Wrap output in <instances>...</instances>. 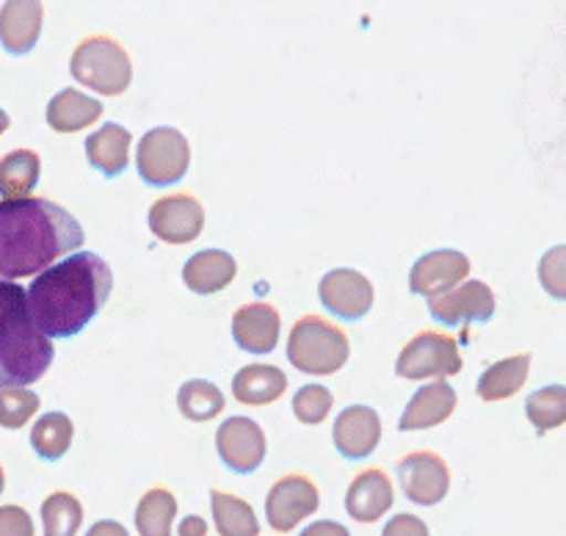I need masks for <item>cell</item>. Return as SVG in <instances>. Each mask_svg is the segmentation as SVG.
Here are the masks:
<instances>
[{
    "label": "cell",
    "instance_id": "obj_1",
    "mask_svg": "<svg viewBox=\"0 0 566 536\" xmlns=\"http://www.w3.org/2000/svg\"><path fill=\"white\" fill-rule=\"evenodd\" d=\"M114 291L108 263L94 252H70L55 260L28 287L33 320L50 340L75 337L97 318Z\"/></svg>",
    "mask_w": 566,
    "mask_h": 536
},
{
    "label": "cell",
    "instance_id": "obj_2",
    "mask_svg": "<svg viewBox=\"0 0 566 536\" xmlns=\"http://www.w3.org/2000/svg\"><path fill=\"white\" fill-rule=\"evenodd\" d=\"M86 232L75 216L50 199L0 202V280L33 276L75 252Z\"/></svg>",
    "mask_w": 566,
    "mask_h": 536
},
{
    "label": "cell",
    "instance_id": "obj_3",
    "mask_svg": "<svg viewBox=\"0 0 566 536\" xmlns=\"http://www.w3.org/2000/svg\"><path fill=\"white\" fill-rule=\"evenodd\" d=\"M55 348L33 320L28 291L0 280V387L33 385L53 365Z\"/></svg>",
    "mask_w": 566,
    "mask_h": 536
},
{
    "label": "cell",
    "instance_id": "obj_4",
    "mask_svg": "<svg viewBox=\"0 0 566 536\" xmlns=\"http://www.w3.org/2000/svg\"><path fill=\"white\" fill-rule=\"evenodd\" d=\"M348 354H352V343L346 332L321 315L298 318L287 337V359L293 368L310 376L335 374L348 362Z\"/></svg>",
    "mask_w": 566,
    "mask_h": 536
},
{
    "label": "cell",
    "instance_id": "obj_5",
    "mask_svg": "<svg viewBox=\"0 0 566 536\" xmlns=\"http://www.w3.org/2000/svg\"><path fill=\"white\" fill-rule=\"evenodd\" d=\"M72 77L92 92L116 97L125 94L133 81V61L127 50L111 36H86L70 61Z\"/></svg>",
    "mask_w": 566,
    "mask_h": 536
},
{
    "label": "cell",
    "instance_id": "obj_6",
    "mask_svg": "<svg viewBox=\"0 0 566 536\" xmlns=\"http://www.w3.org/2000/svg\"><path fill=\"white\" fill-rule=\"evenodd\" d=\"M138 175L147 186L169 188L186 177L191 166V147L188 138L175 127H153L144 133L136 153Z\"/></svg>",
    "mask_w": 566,
    "mask_h": 536
},
{
    "label": "cell",
    "instance_id": "obj_7",
    "mask_svg": "<svg viewBox=\"0 0 566 536\" xmlns=\"http://www.w3.org/2000/svg\"><path fill=\"white\" fill-rule=\"evenodd\" d=\"M462 370L459 343L442 332H420L398 354L396 374L401 379H446Z\"/></svg>",
    "mask_w": 566,
    "mask_h": 536
},
{
    "label": "cell",
    "instance_id": "obj_8",
    "mask_svg": "<svg viewBox=\"0 0 566 536\" xmlns=\"http://www.w3.org/2000/svg\"><path fill=\"white\" fill-rule=\"evenodd\" d=\"M429 313L437 324L462 326L486 324L495 315V293L486 282L464 280L451 291L429 298Z\"/></svg>",
    "mask_w": 566,
    "mask_h": 536
},
{
    "label": "cell",
    "instance_id": "obj_9",
    "mask_svg": "<svg viewBox=\"0 0 566 536\" xmlns=\"http://www.w3.org/2000/svg\"><path fill=\"white\" fill-rule=\"evenodd\" d=\"M149 230L164 243H191L205 230V208L191 193H169L149 208Z\"/></svg>",
    "mask_w": 566,
    "mask_h": 536
},
{
    "label": "cell",
    "instance_id": "obj_10",
    "mask_svg": "<svg viewBox=\"0 0 566 536\" xmlns=\"http://www.w3.org/2000/svg\"><path fill=\"white\" fill-rule=\"evenodd\" d=\"M321 495L307 475H285L265 497V519L276 534H291L304 517L315 514Z\"/></svg>",
    "mask_w": 566,
    "mask_h": 536
},
{
    "label": "cell",
    "instance_id": "obj_11",
    "mask_svg": "<svg viewBox=\"0 0 566 536\" xmlns=\"http://www.w3.org/2000/svg\"><path fill=\"white\" fill-rule=\"evenodd\" d=\"M318 298L326 313L340 320H363L374 307V285L354 269H335L321 280Z\"/></svg>",
    "mask_w": 566,
    "mask_h": 536
},
{
    "label": "cell",
    "instance_id": "obj_12",
    "mask_svg": "<svg viewBox=\"0 0 566 536\" xmlns=\"http://www.w3.org/2000/svg\"><path fill=\"white\" fill-rule=\"evenodd\" d=\"M398 481L409 501L418 506H434V503L446 501L448 490H451V470H448L446 459L437 453L418 451L401 459Z\"/></svg>",
    "mask_w": 566,
    "mask_h": 536
},
{
    "label": "cell",
    "instance_id": "obj_13",
    "mask_svg": "<svg viewBox=\"0 0 566 536\" xmlns=\"http://www.w3.org/2000/svg\"><path fill=\"white\" fill-rule=\"evenodd\" d=\"M216 451L232 473L249 475L263 464L265 434L252 418H230L216 431Z\"/></svg>",
    "mask_w": 566,
    "mask_h": 536
},
{
    "label": "cell",
    "instance_id": "obj_14",
    "mask_svg": "<svg viewBox=\"0 0 566 536\" xmlns=\"http://www.w3.org/2000/svg\"><path fill=\"white\" fill-rule=\"evenodd\" d=\"M470 276V260L468 254L457 252V249H437V252L423 254L418 263L409 271V287L418 296H440V293L451 291L459 282Z\"/></svg>",
    "mask_w": 566,
    "mask_h": 536
},
{
    "label": "cell",
    "instance_id": "obj_15",
    "mask_svg": "<svg viewBox=\"0 0 566 536\" xmlns=\"http://www.w3.org/2000/svg\"><path fill=\"white\" fill-rule=\"evenodd\" d=\"M332 437H335V448L340 451V456L354 459H368L370 453L379 448L381 440V418L376 409L363 407H346L335 420V429H332Z\"/></svg>",
    "mask_w": 566,
    "mask_h": 536
},
{
    "label": "cell",
    "instance_id": "obj_16",
    "mask_svg": "<svg viewBox=\"0 0 566 536\" xmlns=\"http://www.w3.org/2000/svg\"><path fill=\"white\" fill-rule=\"evenodd\" d=\"M42 0H6L0 9V44L11 55H28L42 36Z\"/></svg>",
    "mask_w": 566,
    "mask_h": 536
},
{
    "label": "cell",
    "instance_id": "obj_17",
    "mask_svg": "<svg viewBox=\"0 0 566 536\" xmlns=\"http://www.w3.org/2000/svg\"><path fill=\"white\" fill-rule=\"evenodd\" d=\"M232 337L249 354H271L280 343V313L265 302H252L232 315Z\"/></svg>",
    "mask_w": 566,
    "mask_h": 536
},
{
    "label": "cell",
    "instance_id": "obj_18",
    "mask_svg": "<svg viewBox=\"0 0 566 536\" xmlns=\"http://www.w3.org/2000/svg\"><path fill=\"white\" fill-rule=\"evenodd\" d=\"M392 481L379 467L363 470L346 492V508L357 523H379L392 508Z\"/></svg>",
    "mask_w": 566,
    "mask_h": 536
},
{
    "label": "cell",
    "instance_id": "obj_19",
    "mask_svg": "<svg viewBox=\"0 0 566 536\" xmlns=\"http://www.w3.org/2000/svg\"><path fill=\"white\" fill-rule=\"evenodd\" d=\"M457 409V390L448 381L437 379L431 385L420 387L412 398H409L407 409L401 414V431H426L434 425L446 423Z\"/></svg>",
    "mask_w": 566,
    "mask_h": 536
},
{
    "label": "cell",
    "instance_id": "obj_20",
    "mask_svg": "<svg viewBox=\"0 0 566 536\" xmlns=\"http://www.w3.org/2000/svg\"><path fill=\"white\" fill-rule=\"evenodd\" d=\"M235 258L230 252H224V249H205V252H197L193 258H188V263L182 265V282L188 285V291L199 293V296L224 291L235 280Z\"/></svg>",
    "mask_w": 566,
    "mask_h": 536
},
{
    "label": "cell",
    "instance_id": "obj_21",
    "mask_svg": "<svg viewBox=\"0 0 566 536\" xmlns=\"http://www.w3.org/2000/svg\"><path fill=\"white\" fill-rule=\"evenodd\" d=\"M130 130L116 125V122H108L86 138V160L92 164V169L114 180L130 164Z\"/></svg>",
    "mask_w": 566,
    "mask_h": 536
},
{
    "label": "cell",
    "instance_id": "obj_22",
    "mask_svg": "<svg viewBox=\"0 0 566 536\" xmlns=\"http://www.w3.org/2000/svg\"><path fill=\"white\" fill-rule=\"evenodd\" d=\"M287 390V376L276 365H247L232 379V396L247 407H265L280 401Z\"/></svg>",
    "mask_w": 566,
    "mask_h": 536
},
{
    "label": "cell",
    "instance_id": "obj_23",
    "mask_svg": "<svg viewBox=\"0 0 566 536\" xmlns=\"http://www.w3.org/2000/svg\"><path fill=\"white\" fill-rule=\"evenodd\" d=\"M103 116V103L77 88H61L48 103V125L55 133H77Z\"/></svg>",
    "mask_w": 566,
    "mask_h": 536
},
{
    "label": "cell",
    "instance_id": "obj_24",
    "mask_svg": "<svg viewBox=\"0 0 566 536\" xmlns=\"http://www.w3.org/2000/svg\"><path fill=\"white\" fill-rule=\"evenodd\" d=\"M528 370L531 354H514V357L490 365L479 379V398L481 401H503V398L517 396L528 379Z\"/></svg>",
    "mask_w": 566,
    "mask_h": 536
},
{
    "label": "cell",
    "instance_id": "obj_25",
    "mask_svg": "<svg viewBox=\"0 0 566 536\" xmlns=\"http://www.w3.org/2000/svg\"><path fill=\"white\" fill-rule=\"evenodd\" d=\"M42 160L33 149H14L0 160V197L20 199L36 188Z\"/></svg>",
    "mask_w": 566,
    "mask_h": 536
},
{
    "label": "cell",
    "instance_id": "obj_26",
    "mask_svg": "<svg viewBox=\"0 0 566 536\" xmlns=\"http://www.w3.org/2000/svg\"><path fill=\"white\" fill-rule=\"evenodd\" d=\"M210 506H213L216 530L221 536H258L260 523L254 517V508L243 497L230 495V492L213 490L210 492Z\"/></svg>",
    "mask_w": 566,
    "mask_h": 536
},
{
    "label": "cell",
    "instance_id": "obj_27",
    "mask_svg": "<svg viewBox=\"0 0 566 536\" xmlns=\"http://www.w3.org/2000/svg\"><path fill=\"white\" fill-rule=\"evenodd\" d=\"M224 392L208 379H188L177 392V409L186 420L208 423L216 414L224 412Z\"/></svg>",
    "mask_w": 566,
    "mask_h": 536
},
{
    "label": "cell",
    "instance_id": "obj_28",
    "mask_svg": "<svg viewBox=\"0 0 566 536\" xmlns=\"http://www.w3.org/2000/svg\"><path fill=\"white\" fill-rule=\"evenodd\" d=\"M72 434H75V425L64 412H48L31 429V448L44 462H55L70 451Z\"/></svg>",
    "mask_w": 566,
    "mask_h": 536
},
{
    "label": "cell",
    "instance_id": "obj_29",
    "mask_svg": "<svg viewBox=\"0 0 566 536\" xmlns=\"http://www.w3.org/2000/svg\"><path fill=\"white\" fill-rule=\"evenodd\" d=\"M177 517V501L166 486H153L136 506V528L142 536H169Z\"/></svg>",
    "mask_w": 566,
    "mask_h": 536
},
{
    "label": "cell",
    "instance_id": "obj_30",
    "mask_svg": "<svg viewBox=\"0 0 566 536\" xmlns=\"http://www.w3.org/2000/svg\"><path fill=\"white\" fill-rule=\"evenodd\" d=\"M525 414L534 423V429L539 434L558 429L566 423V387L564 385H551L542 387V390L531 392L528 401H525Z\"/></svg>",
    "mask_w": 566,
    "mask_h": 536
},
{
    "label": "cell",
    "instance_id": "obj_31",
    "mask_svg": "<svg viewBox=\"0 0 566 536\" xmlns=\"http://www.w3.org/2000/svg\"><path fill=\"white\" fill-rule=\"evenodd\" d=\"M42 523L48 536H72L81 530L83 523V506L72 492H53L48 501L42 503Z\"/></svg>",
    "mask_w": 566,
    "mask_h": 536
},
{
    "label": "cell",
    "instance_id": "obj_32",
    "mask_svg": "<svg viewBox=\"0 0 566 536\" xmlns=\"http://www.w3.org/2000/svg\"><path fill=\"white\" fill-rule=\"evenodd\" d=\"M39 412V396L25 390V385L0 387V425L3 429H22Z\"/></svg>",
    "mask_w": 566,
    "mask_h": 536
},
{
    "label": "cell",
    "instance_id": "obj_33",
    "mask_svg": "<svg viewBox=\"0 0 566 536\" xmlns=\"http://www.w3.org/2000/svg\"><path fill=\"white\" fill-rule=\"evenodd\" d=\"M332 407H335V396L324 385H307L293 396V412L304 425L324 423Z\"/></svg>",
    "mask_w": 566,
    "mask_h": 536
},
{
    "label": "cell",
    "instance_id": "obj_34",
    "mask_svg": "<svg viewBox=\"0 0 566 536\" xmlns=\"http://www.w3.org/2000/svg\"><path fill=\"white\" fill-rule=\"evenodd\" d=\"M539 282L553 298L566 302V246H553L539 260Z\"/></svg>",
    "mask_w": 566,
    "mask_h": 536
},
{
    "label": "cell",
    "instance_id": "obj_35",
    "mask_svg": "<svg viewBox=\"0 0 566 536\" xmlns=\"http://www.w3.org/2000/svg\"><path fill=\"white\" fill-rule=\"evenodd\" d=\"M33 523L31 514L20 506L0 508V536H31Z\"/></svg>",
    "mask_w": 566,
    "mask_h": 536
},
{
    "label": "cell",
    "instance_id": "obj_36",
    "mask_svg": "<svg viewBox=\"0 0 566 536\" xmlns=\"http://www.w3.org/2000/svg\"><path fill=\"white\" fill-rule=\"evenodd\" d=\"M401 530H409V534H426V525L420 523L418 517H409V514H398L390 525L385 528V534H401Z\"/></svg>",
    "mask_w": 566,
    "mask_h": 536
},
{
    "label": "cell",
    "instance_id": "obj_37",
    "mask_svg": "<svg viewBox=\"0 0 566 536\" xmlns=\"http://www.w3.org/2000/svg\"><path fill=\"white\" fill-rule=\"evenodd\" d=\"M9 125H11V119H9V114H6L3 108H0V136H3L6 130H9Z\"/></svg>",
    "mask_w": 566,
    "mask_h": 536
},
{
    "label": "cell",
    "instance_id": "obj_38",
    "mask_svg": "<svg viewBox=\"0 0 566 536\" xmlns=\"http://www.w3.org/2000/svg\"><path fill=\"white\" fill-rule=\"evenodd\" d=\"M3 486H6V473H3V467H0V492H3Z\"/></svg>",
    "mask_w": 566,
    "mask_h": 536
}]
</instances>
